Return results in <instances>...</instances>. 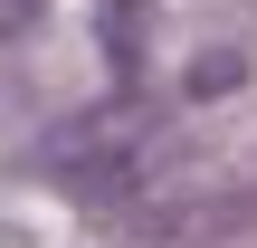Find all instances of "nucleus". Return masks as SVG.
Instances as JSON below:
<instances>
[{"label":"nucleus","instance_id":"1","mask_svg":"<svg viewBox=\"0 0 257 248\" xmlns=\"http://www.w3.org/2000/svg\"><path fill=\"white\" fill-rule=\"evenodd\" d=\"M29 10H38V0H0V38H10V29H19Z\"/></svg>","mask_w":257,"mask_h":248}]
</instances>
